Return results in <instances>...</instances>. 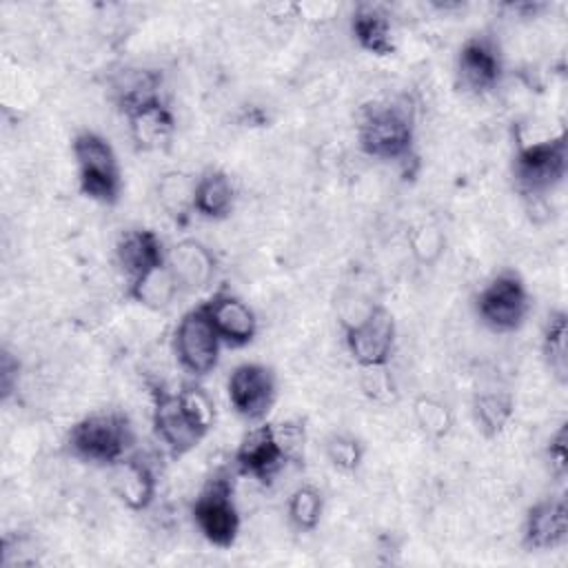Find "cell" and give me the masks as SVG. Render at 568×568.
<instances>
[{"instance_id":"23","label":"cell","mask_w":568,"mask_h":568,"mask_svg":"<svg viewBox=\"0 0 568 568\" xmlns=\"http://www.w3.org/2000/svg\"><path fill=\"white\" fill-rule=\"evenodd\" d=\"M473 413L484 435L495 437L513 417V399L506 393H481L473 402Z\"/></svg>"},{"instance_id":"15","label":"cell","mask_w":568,"mask_h":568,"mask_svg":"<svg viewBox=\"0 0 568 568\" xmlns=\"http://www.w3.org/2000/svg\"><path fill=\"white\" fill-rule=\"evenodd\" d=\"M126 118H129V131L133 142L144 151H155L164 146L171 140L175 129L173 113L160 98L126 111Z\"/></svg>"},{"instance_id":"19","label":"cell","mask_w":568,"mask_h":568,"mask_svg":"<svg viewBox=\"0 0 568 568\" xmlns=\"http://www.w3.org/2000/svg\"><path fill=\"white\" fill-rule=\"evenodd\" d=\"M233 206V184L231 178L222 171H206L195 180L193 209L211 220L229 215Z\"/></svg>"},{"instance_id":"20","label":"cell","mask_w":568,"mask_h":568,"mask_svg":"<svg viewBox=\"0 0 568 568\" xmlns=\"http://www.w3.org/2000/svg\"><path fill=\"white\" fill-rule=\"evenodd\" d=\"M353 36L371 53L386 55L393 51L388 16L375 4H359L353 16Z\"/></svg>"},{"instance_id":"9","label":"cell","mask_w":568,"mask_h":568,"mask_svg":"<svg viewBox=\"0 0 568 568\" xmlns=\"http://www.w3.org/2000/svg\"><path fill=\"white\" fill-rule=\"evenodd\" d=\"M275 397L273 373L264 364L246 362L233 368L229 377V399L244 419H262Z\"/></svg>"},{"instance_id":"30","label":"cell","mask_w":568,"mask_h":568,"mask_svg":"<svg viewBox=\"0 0 568 568\" xmlns=\"http://www.w3.org/2000/svg\"><path fill=\"white\" fill-rule=\"evenodd\" d=\"M359 386L368 397L386 399L393 393V379H390V373L386 371V364H382V366H362Z\"/></svg>"},{"instance_id":"29","label":"cell","mask_w":568,"mask_h":568,"mask_svg":"<svg viewBox=\"0 0 568 568\" xmlns=\"http://www.w3.org/2000/svg\"><path fill=\"white\" fill-rule=\"evenodd\" d=\"M326 455L335 468L351 473L357 468V464L362 459V448H359L357 439H353L348 435H335L326 444Z\"/></svg>"},{"instance_id":"24","label":"cell","mask_w":568,"mask_h":568,"mask_svg":"<svg viewBox=\"0 0 568 568\" xmlns=\"http://www.w3.org/2000/svg\"><path fill=\"white\" fill-rule=\"evenodd\" d=\"M566 313H552L544 331V355L552 375L564 384L568 377V346H566Z\"/></svg>"},{"instance_id":"18","label":"cell","mask_w":568,"mask_h":568,"mask_svg":"<svg viewBox=\"0 0 568 568\" xmlns=\"http://www.w3.org/2000/svg\"><path fill=\"white\" fill-rule=\"evenodd\" d=\"M113 466L111 486L115 495L131 510H144L155 493V477L151 468L138 459H120Z\"/></svg>"},{"instance_id":"10","label":"cell","mask_w":568,"mask_h":568,"mask_svg":"<svg viewBox=\"0 0 568 568\" xmlns=\"http://www.w3.org/2000/svg\"><path fill=\"white\" fill-rule=\"evenodd\" d=\"M286 453L277 439L275 426H257L248 430L237 448L235 462L244 475H251L260 481H268L286 464Z\"/></svg>"},{"instance_id":"8","label":"cell","mask_w":568,"mask_h":568,"mask_svg":"<svg viewBox=\"0 0 568 568\" xmlns=\"http://www.w3.org/2000/svg\"><path fill=\"white\" fill-rule=\"evenodd\" d=\"M346 346L359 366H382L395 346V322L382 306H371L359 320L346 324Z\"/></svg>"},{"instance_id":"27","label":"cell","mask_w":568,"mask_h":568,"mask_svg":"<svg viewBox=\"0 0 568 568\" xmlns=\"http://www.w3.org/2000/svg\"><path fill=\"white\" fill-rule=\"evenodd\" d=\"M178 397H180L182 408L186 410L189 419L206 435L215 422L213 399L200 386H184L182 390H178Z\"/></svg>"},{"instance_id":"11","label":"cell","mask_w":568,"mask_h":568,"mask_svg":"<svg viewBox=\"0 0 568 568\" xmlns=\"http://www.w3.org/2000/svg\"><path fill=\"white\" fill-rule=\"evenodd\" d=\"M153 424H155L158 437L173 455L189 453L204 437V433L189 419L178 393L175 395L164 390L155 393Z\"/></svg>"},{"instance_id":"16","label":"cell","mask_w":568,"mask_h":568,"mask_svg":"<svg viewBox=\"0 0 568 568\" xmlns=\"http://www.w3.org/2000/svg\"><path fill=\"white\" fill-rule=\"evenodd\" d=\"M501 62L495 44L486 38H473L462 47L459 53V75L464 87L475 93L493 89L499 80Z\"/></svg>"},{"instance_id":"12","label":"cell","mask_w":568,"mask_h":568,"mask_svg":"<svg viewBox=\"0 0 568 568\" xmlns=\"http://www.w3.org/2000/svg\"><path fill=\"white\" fill-rule=\"evenodd\" d=\"M213 326L224 344L244 346L255 337L257 320L246 302L231 293H217L206 302Z\"/></svg>"},{"instance_id":"17","label":"cell","mask_w":568,"mask_h":568,"mask_svg":"<svg viewBox=\"0 0 568 568\" xmlns=\"http://www.w3.org/2000/svg\"><path fill=\"white\" fill-rule=\"evenodd\" d=\"M118 262L122 271L133 280L162 266L166 262L162 244L153 231H129L118 244Z\"/></svg>"},{"instance_id":"21","label":"cell","mask_w":568,"mask_h":568,"mask_svg":"<svg viewBox=\"0 0 568 568\" xmlns=\"http://www.w3.org/2000/svg\"><path fill=\"white\" fill-rule=\"evenodd\" d=\"M178 291H180V286H178L171 268L166 266V262L162 266H155L153 271L140 275L129 286V295L138 304L146 306V308H153V311H160V308L169 306Z\"/></svg>"},{"instance_id":"25","label":"cell","mask_w":568,"mask_h":568,"mask_svg":"<svg viewBox=\"0 0 568 568\" xmlns=\"http://www.w3.org/2000/svg\"><path fill=\"white\" fill-rule=\"evenodd\" d=\"M322 517V495L311 488L302 486L297 488L288 499V519L300 530H315Z\"/></svg>"},{"instance_id":"26","label":"cell","mask_w":568,"mask_h":568,"mask_svg":"<svg viewBox=\"0 0 568 568\" xmlns=\"http://www.w3.org/2000/svg\"><path fill=\"white\" fill-rule=\"evenodd\" d=\"M419 428L430 437H444L453 424L448 408L435 397H419L413 406Z\"/></svg>"},{"instance_id":"6","label":"cell","mask_w":568,"mask_h":568,"mask_svg":"<svg viewBox=\"0 0 568 568\" xmlns=\"http://www.w3.org/2000/svg\"><path fill=\"white\" fill-rule=\"evenodd\" d=\"M566 162L568 151L564 135L524 146L515 158V178L519 189L532 197H541L546 191L561 182Z\"/></svg>"},{"instance_id":"14","label":"cell","mask_w":568,"mask_h":568,"mask_svg":"<svg viewBox=\"0 0 568 568\" xmlns=\"http://www.w3.org/2000/svg\"><path fill=\"white\" fill-rule=\"evenodd\" d=\"M568 537V510L564 499H546L530 508L524 526V544L532 550H548Z\"/></svg>"},{"instance_id":"5","label":"cell","mask_w":568,"mask_h":568,"mask_svg":"<svg viewBox=\"0 0 568 568\" xmlns=\"http://www.w3.org/2000/svg\"><path fill=\"white\" fill-rule=\"evenodd\" d=\"M193 519L206 541L229 548L240 530V515L233 501V488L224 475L213 477L193 504Z\"/></svg>"},{"instance_id":"2","label":"cell","mask_w":568,"mask_h":568,"mask_svg":"<svg viewBox=\"0 0 568 568\" xmlns=\"http://www.w3.org/2000/svg\"><path fill=\"white\" fill-rule=\"evenodd\" d=\"M73 155L82 193L104 204L115 202L122 180L111 144L93 131H82L73 140Z\"/></svg>"},{"instance_id":"7","label":"cell","mask_w":568,"mask_h":568,"mask_svg":"<svg viewBox=\"0 0 568 568\" xmlns=\"http://www.w3.org/2000/svg\"><path fill=\"white\" fill-rule=\"evenodd\" d=\"M528 291L515 273H499L477 297L481 322L497 333L519 328L528 315Z\"/></svg>"},{"instance_id":"28","label":"cell","mask_w":568,"mask_h":568,"mask_svg":"<svg viewBox=\"0 0 568 568\" xmlns=\"http://www.w3.org/2000/svg\"><path fill=\"white\" fill-rule=\"evenodd\" d=\"M442 248H444V237H442L439 229H435L430 224H422L419 229L413 231L410 251L422 264L435 262L439 257Z\"/></svg>"},{"instance_id":"31","label":"cell","mask_w":568,"mask_h":568,"mask_svg":"<svg viewBox=\"0 0 568 568\" xmlns=\"http://www.w3.org/2000/svg\"><path fill=\"white\" fill-rule=\"evenodd\" d=\"M548 453H550L555 473L564 475V470H566V426H561V428L557 430V435L550 439Z\"/></svg>"},{"instance_id":"22","label":"cell","mask_w":568,"mask_h":568,"mask_svg":"<svg viewBox=\"0 0 568 568\" xmlns=\"http://www.w3.org/2000/svg\"><path fill=\"white\" fill-rule=\"evenodd\" d=\"M158 197L166 215L173 217L178 224H184L191 211H195L193 209L195 178L180 171H171L162 175V180L158 182Z\"/></svg>"},{"instance_id":"4","label":"cell","mask_w":568,"mask_h":568,"mask_svg":"<svg viewBox=\"0 0 568 568\" xmlns=\"http://www.w3.org/2000/svg\"><path fill=\"white\" fill-rule=\"evenodd\" d=\"M220 335L213 326L206 304L186 311L175 328V355L191 375H206L215 368L220 355Z\"/></svg>"},{"instance_id":"13","label":"cell","mask_w":568,"mask_h":568,"mask_svg":"<svg viewBox=\"0 0 568 568\" xmlns=\"http://www.w3.org/2000/svg\"><path fill=\"white\" fill-rule=\"evenodd\" d=\"M166 266L171 268L178 286L184 291L206 288L215 275V260L197 240L178 242L166 255Z\"/></svg>"},{"instance_id":"1","label":"cell","mask_w":568,"mask_h":568,"mask_svg":"<svg viewBox=\"0 0 568 568\" xmlns=\"http://www.w3.org/2000/svg\"><path fill=\"white\" fill-rule=\"evenodd\" d=\"M413 106L399 98L388 104L371 106L359 124V146L382 160H399L410 151Z\"/></svg>"},{"instance_id":"3","label":"cell","mask_w":568,"mask_h":568,"mask_svg":"<svg viewBox=\"0 0 568 568\" xmlns=\"http://www.w3.org/2000/svg\"><path fill=\"white\" fill-rule=\"evenodd\" d=\"M129 422L120 413H93L69 433L71 453L95 464H115L131 446Z\"/></svg>"}]
</instances>
